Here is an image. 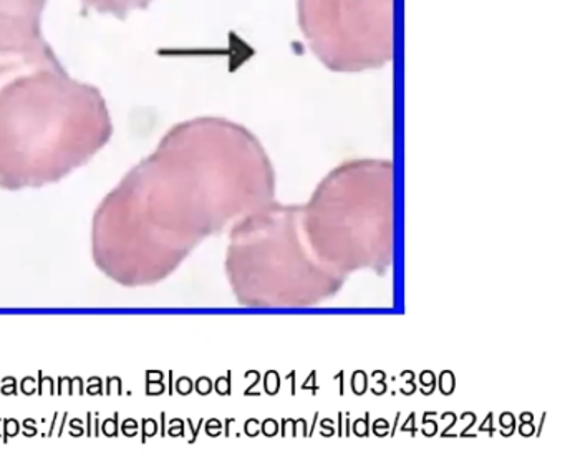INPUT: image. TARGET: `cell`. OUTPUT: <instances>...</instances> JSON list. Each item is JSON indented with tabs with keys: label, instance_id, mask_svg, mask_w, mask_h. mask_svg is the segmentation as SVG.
<instances>
[{
	"label": "cell",
	"instance_id": "cell-5",
	"mask_svg": "<svg viewBox=\"0 0 565 466\" xmlns=\"http://www.w3.org/2000/svg\"><path fill=\"white\" fill-rule=\"evenodd\" d=\"M57 62L61 61L49 44L28 52L0 51V87L24 72L42 67V65L57 64Z\"/></svg>",
	"mask_w": 565,
	"mask_h": 466
},
{
	"label": "cell",
	"instance_id": "cell-6",
	"mask_svg": "<svg viewBox=\"0 0 565 466\" xmlns=\"http://www.w3.org/2000/svg\"><path fill=\"white\" fill-rule=\"evenodd\" d=\"M82 2L85 8L94 9L100 14L115 15L124 21L131 12L150 8L153 0H82Z\"/></svg>",
	"mask_w": 565,
	"mask_h": 466
},
{
	"label": "cell",
	"instance_id": "cell-1",
	"mask_svg": "<svg viewBox=\"0 0 565 466\" xmlns=\"http://www.w3.org/2000/svg\"><path fill=\"white\" fill-rule=\"evenodd\" d=\"M266 173L243 128L217 118L177 125L95 211V264L120 286L161 283Z\"/></svg>",
	"mask_w": 565,
	"mask_h": 466
},
{
	"label": "cell",
	"instance_id": "cell-2",
	"mask_svg": "<svg viewBox=\"0 0 565 466\" xmlns=\"http://www.w3.org/2000/svg\"><path fill=\"white\" fill-rule=\"evenodd\" d=\"M114 135L104 95L75 81L61 62L0 87V188H42L74 173Z\"/></svg>",
	"mask_w": 565,
	"mask_h": 466
},
{
	"label": "cell",
	"instance_id": "cell-3",
	"mask_svg": "<svg viewBox=\"0 0 565 466\" xmlns=\"http://www.w3.org/2000/svg\"><path fill=\"white\" fill-rule=\"evenodd\" d=\"M393 0H299L300 31L333 72L380 68L393 57Z\"/></svg>",
	"mask_w": 565,
	"mask_h": 466
},
{
	"label": "cell",
	"instance_id": "cell-4",
	"mask_svg": "<svg viewBox=\"0 0 565 466\" xmlns=\"http://www.w3.org/2000/svg\"><path fill=\"white\" fill-rule=\"evenodd\" d=\"M49 0H0V51L28 52L47 45L42 14Z\"/></svg>",
	"mask_w": 565,
	"mask_h": 466
}]
</instances>
